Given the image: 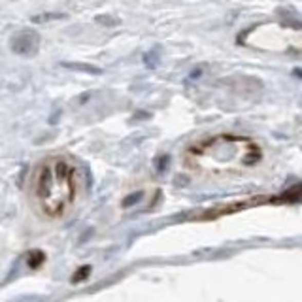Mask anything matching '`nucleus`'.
Wrapping results in <instances>:
<instances>
[{"label": "nucleus", "instance_id": "nucleus-6", "mask_svg": "<svg viewBox=\"0 0 302 302\" xmlns=\"http://www.w3.org/2000/svg\"><path fill=\"white\" fill-rule=\"evenodd\" d=\"M97 23L104 25V27H116V25H119L121 21L117 17H111V15H97Z\"/></svg>", "mask_w": 302, "mask_h": 302}, {"label": "nucleus", "instance_id": "nucleus-3", "mask_svg": "<svg viewBox=\"0 0 302 302\" xmlns=\"http://www.w3.org/2000/svg\"><path fill=\"white\" fill-rule=\"evenodd\" d=\"M63 68L66 70H74V72H82V74H91V76H100L102 70L95 64H87V63H61Z\"/></svg>", "mask_w": 302, "mask_h": 302}, {"label": "nucleus", "instance_id": "nucleus-5", "mask_svg": "<svg viewBox=\"0 0 302 302\" xmlns=\"http://www.w3.org/2000/svg\"><path fill=\"white\" fill-rule=\"evenodd\" d=\"M159 61H161V51H159V47H151V49H147V51L144 53V64H145V68H157V64Z\"/></svg>", "mask_w": 302, "mask_h": 302}, {"label": "nucleus", "instance_id": "nucleus-4", "mask_svg": "<svg viewBox=\"0 0 302 302\" xmlns=\"http://www.w3.org/2000/svg\"><path fill=\"white\" fill-rule=\"evenodd\" d=\"M68 15L63 12H44V13H36L30 17L32 23H49V21H57V19H66Z\"/></svg>", "mask_w": 302, "mask_h": 302}, {"label": "nucleus", "instance_id": "nucleus-1", "mask_svg": "<svg viewBox=\"0 0 302 302\" xmlns=\"http://www.w3.org/2000/svg\"><path fill=\"white\" fill-rule=\"evenodd\" d=\"M76 197L74 170L63 161L46 164L36 183V200L47 217H61Z\"/></svg>", "mask_w": 302, "mask_h": 302}, {"label": "nucleus", "instance_id": "nucleus-2", "mask_svg": "<svg viewBox=\"0 0 302 302\" xmlns=\"http://www.w3.org/2000/svg\"><path fill=\"white\" fill-rule=\"evenodd\" d=\"M38 46H40V36L36 34L34 30L25 29L19 30L12 36L10 40V47L15 55H23V57H32L38 51Z\"/></svg>", "mask_w": 302, "mask_h": 302}]
</instances>
